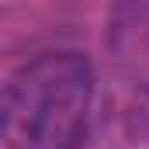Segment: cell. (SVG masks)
Instances as JSON below:
<instances>
[{"instance_id":"6da1fadb","label":"cell","mask_w":149,"mask_h":149,"mask_svg":"<svg viewBox=\"0 0 149 149\" xmlns=\"http://www.w3.org/2000/svg\"><path fill=\"white\" fill-rule=\"evenodd\" d=\"M94 111V73L76 52H45L10 76L0 139L10 149H80Z\"/></svg>"},{"instance_id":"7a4b0ae2","label":"cell","mask_w":149,"mask_h":149,"mask_svg":"<svg viewBox=\"0 0 149 149\" xmlns=\"http://www.w3.org/2000/svg\"><path fill=\"white\" fill-rule=\"evenodd\" d=\"M118 70L135 87H149V0H121L108 28Z\"/></svg>"}]
</instances>
